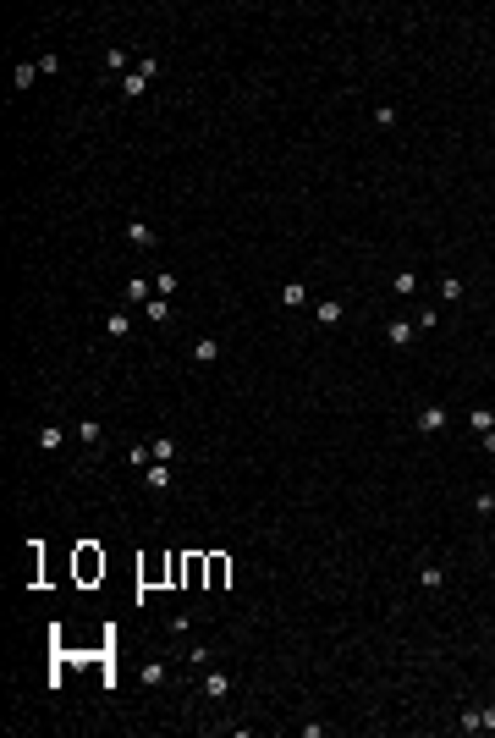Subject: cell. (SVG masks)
Wrapping results in <instances>:
<instances>
[{
  "label": "cell",
  "instance_id": "1",
  "mask_svg": "<svg viewBox=\"0 0 495 738\" xmlns=\"http://www.w3.org/2000/svg\"><path fill=\"white\" fill-rule=\"evenodd\" d=\"M457 728L462 733H495V705H468L462 716H457Z\"/></svg>",
  "mask_w": 495,
  "mask_h": 738
},
{
  "label": "cell",
  "instance_id": "2",
  "mask_svg": "<svg viewBox=\"0 0 495 738\" xmlns=\"http://www.w3.org/2000/svg\"><path fill=\"white\" fill-rule=\"evenodd\" d=\"M154 72H160V61H149V56H143L138 67L127 72V83H121V94H127V99H138V94H143V83H149Z\"/></svg>",
  "mask_w": 495,
  "mask_h": 738
},
{
  "label": "cell",
  "instance_id": "3",
  "mask_svg": "<svg viewBox=\"0 0 495 738\" xmlns=\"http://www.w3.org/2000/svg\"><path fill=\"white\" fill-rule=\"evenodd\" d=\"M226 579H231V562H226L220 551H210V557H204V584H210V590H220Z\"/></svg>",
  "mask_w": 495,
  "mask_h": 738
},
{
  "label": "cell",
  "instance_id": "4",
  "mask_svg": "<svg viewBox=\"0 0 495 738\" xmlns=\"http://www.w3.org/2000/svg\"><path fill=\"white\" fill-rule=\"evenodd\" d=\"M105 336H110V342H127V336H133V314H127V309L105 314Z\"/></svg>",
  "mask_w": 495,
  "mask_h": 738
},
{
  "label": "cell",
  "instance_id": "5",
  "mask_svg": "<svg viewBox=\"0 0 495 738\" xmlns=\"http://www.w3.org/2000/svg\"><path fill=\"white\" fill-rule=\"evenodd\" d=\"M385 342H391V347H413V342H419V325H408V320H391V325H385Z\"/></svg>",
  "mask_w": 495,
  "mask_h": 738
},
{
  "label": "cell",
  "instance_id": "6",
  "mask_svg": "<svg viewBox=\"0 0 495 738\" xmlns=\"http://www.w3.org/2000/svg\"><path fill=\"white\" fill-rule=\"evenodd\" d=\"M99 573H105V557H99L94 546H83V551H77V579H99Z\"/></svg>",
  "mask_w": 495,
  "mask_h": 738
},
{
  "label": "cell",
  "instance_id": "7",
  "mask_svg": "<svg viewBox=\"0 0 495 738\" xmlns=\"http://www.w3.org/2000/svg\"><path fill=\"white\" fill-rule=\"evenodd\" d=\"M127 243H133V248H143V254H149V248H160V237H154V226H149V221H127Z\"/></svg>",
  "mask_w": 495,
  "mask_h": 738
},
{
  "label": "cell",
  "instance_id": "8",
  "mask_svg": "<svg viewBox=\"0 0 495 738\" xmlns=\"http://www.w3.org/2000/svg\"><path fill=\"white\" fill-rule=\"evenodd\" d=\"M424 436H435V430H446V408L440 402H429V408H419V419H413Z\"/></svg>",
  "mask_w": 495,
  "mask_h": 738
},
{
  "label": "cell",
  "instance_id": "9",
  "mask_svg": "<svg viewBox=\"0 0 495 738\" xmlns=\"http://www.w3.org/2000/svg\"><path fill=\"white\" fill-rule=\"evenodd\" d=\"M199 689H204V700H226V694H231V678H226V672H204Z\"/></svg>",
  "mask_w": 495,
  "mask_h": 738
},
{
  "label": "cell",
  "instance_id": "10",
  "mask_svg": "<svg viewBox=\"0 0 495 738\" xmlns=\"http://www.w3.org/2000/svg\"><path fill=\"white\" fill-rule=\"evenodd\" d=\"M143 485H149V491H165V485H171V463H149V468H143Z\"/></svg>",
  "mask_w": 495,
  "mask_h": 738
},
{
  "label": "cell",
  "instance_id": "11",
  "mask_svg": "<svg viewBox=\"0 0 495 738\" xmlns=\"http://www.w3.org/2000/svg\"><path fill=\"white\" fill-rule=\"evenodd\" d=\"M182 584H187V590H199V584H204V557H199V551L182 562Z\"/></svg>",
  "mask_w": 495,
  "mask_h": 738
},
{
  "label": "cell",
  "instance_id": "12",
  "mask_svg": "<svg viewBox=\"0 0 495 738\" xmlns=\"http://www.w3.org/2000/svg\"><path fill=\"white\" fill-rule=\"evenodd\" d=\"M121 297H127L133 309H143V303L154 297V281H143V276H138V281H127V293H121Z\"/></svg>",
  "mask_w": 495,
  "mask_h": 738
},
{
  "label": "cell",
  "instance_id": "13",
  "mask_svg": "<svg viewBox=\"0 0 495 738\" xmlns=\"http://www.w3.org/2000/svg\"><path fill=\"white\" fill-rule=\"evenodd\" d=\"M193 359H199V364H215V359H220V336H199V342H193Z\"/></svg>",
  "mask_w": 495,
  "mask_h": 738
},
{
  "label": "cell",
  "instance_id": "14",
  "mask_svg": "<svg viewBox=\"0 0 495 738\" xmlns=\"http://www.w3.org/2000/svg\"><path fill=\"white\" fill-rule=\"evenodd\" d=\"M143 320H154V325H165V320H171V303H165V297L154 293V297H149V303H143Z\"/></svg>",
  "mask_w": 495,
  "mask_h": 738
},
{
  "label": "cell",
  "instance_id": "15",
  "mask_svg": "<svg viewBox=\"0 0 495 738\" xmlns=\"http://www.w3.org/2000/svg\"><path fill=\"white\" fill-rule=\"evenodd\" d=\"M281 303H286V309H303V303H308V287H303V281H286V287H281Z\"/></svg>",
  "mask_w": 495,
  "mask_h": 738
},
{
  "label": "cell",
  "instance_id": "16",
  "mask_svg": "<svg viewBox=\"0 0 495 738\" xmlns=\"http://www.w3.org/2000/svg\"><path fill=\"white\" fill-rule=\"evenodd\" d=\"M342 314H347V303H336V297L319 303V325H342Z\"/></svg>",
  "mask_w": 495,
  "mask_h": 738
},
{
  "label": "cell",
  "instance_id": "17",
  "mask_svg": "<svg viewBox=\"0 0 495 738\" xmlns=\"http://www.w3.org/2000/svg\"><path fill=\"white\" fill-rule=\"evenodd\" d=\"M391 293H396V297H413V293H419V276H413V270L391 276Z\"/></svg>",
  "mask_w": 495,
  "mask_h": 738
},
{
  "label": "cell",
  "instance_id": "18",
  "mask_svg": "<svg viewBox=\"0 0 495 738\" xmlns=\"http://www.w3.org/2000/svg\"><path fill=\"white\" fill-rule=\"evenodd\" d=\"M468 425H473V436H485V430H495V413L490 408H468Z\"/></svg>",
  "mask_w": 495,
  "mask_h": 738
},
{
  "label": "cell",
  "instance_id": "19",
  "mask_svg": "<svg viewBox=\"0 0 495 738\" xmlns=\"http://www.w3.org/2000/svg\"><path fill=\"white\" fill-rule=\"evenodd\" d=\"M33 77H39V61H22V67L11 72V88H33Z\"/></svg>",
  "mask_w": 495,
  "mask_h": 738
},
{
  "label": "cell",
  "instance_id": "20",
  "mask_svg": "<svg viewBox=\"0 0 495 738\" xmlns=\"http://www.w3.org/2000/svg\"><path fill=\"white\" fill-rule=\"evenodd\" d=\"M419 584H424V590H440V584H446V568H440V562H424V573H419Z\"/></svg>",
  "mask_w": 495,
  "mask_h": 738
},
{
  "label": "cell",
  "instance_id": "21",
  "mask_svg": "<svg viewBox=\"0 0 495 738\" xmlns=\"http://www.w3.org/2000/svg\"><path fill=\"white\" fill-rule=\"evenodd\" d=\"M77 441H83V446H99V441H105V430H99L94 419H83V425H77Z\"/></svg>",
  "mask_w": 495,
  "mask_h": 738
},
{
  "label": "cell",
  "instance_id": "22",
  "mask_svg": "<svg viewBox=\"0 0 495 738\" xmlns=\"http://www.w3.org/2000/svg\"><path fill=\"white\" fill-rule=\"evenodd\" d=\"M462 293H468V281H457V276H446V281H440V303H457Z\"/></svg>",
  "mask_w": 495,
  "mask_h": 738
},
{
  "label": "cell",
  "instance_id": "23",
  "mask_svg": "<svg viewBox=\"0 0 495 738\" xmlns=\"http://www.w3.org/2000/svg\"><path fill=\"white\" fill-rule=\"evenodd\" d=\"M149 452H154V463H171V457H176V441L160 436V441H149Z\"/></svg>",
  "mask_w": 495,
  "mask_h": 738
},
{
  "label": "cell",
  "instance_id": "24",
  "mask_svg": "<svg viewBox=\"0 0 495 738\" xmlns=\"http://www.w3.org/2000/svg\"><path fill=\"white\" fill-rule=\"evenodd\" d=\"M105 67H110V72H127V67H138V61H133L127 50H105Z\"/></svg>",
  "mask_w": 495,
  "mask_h": 738
},
{
  "label": "cell",
  "instance_id": "25",
  "mask_svg": "<svg viewBox=\"0 0 495 738\" xmlns=\"http://www.w3.org/2000/svg\"><path fill=\"white\" fill-rule=\"evenodd\" d=\"M154 293L171 297V293H176V276H171V270H160V276H154Z\"/></svg>",
  "mask_w": 495,
  "mask_h": 738
},
{
  "label": "cell",
  "instance_id": "26",
  "mask_svg": "<svg viewBox=\"0 0 495 738\" xmlns=\"http://www.w3.org/2000/svg\"><path fill=\"white\" fill-rule=\"evenodd\" d=\"M39 446H44V452H56V446H61V430H56V425H44V430H39Z\"/></svg>",
  "mask_w": 495,
  "mask_h": 738
},
{
  "label": "cell",
  "instance_id": "27",
  "mask_svg": "<svg viewBox=\"0 0 495 738\" xmlns=\"http://www.w3.org/2000/svg\"><path fill=\"white\" fill-rule=\"evenodd\" d=\"M473 513H485V518H495V496H490V491H479V496H473Z\"/></svg>",
  "mask_w": 495,
  "mask_h": 738
},
{
  "label": "cell",
  "instance_id": "28",
  "mask_svg": "<svg viewBox=\"0 0 495 738\" xmlns=\"http://www.w3.org/2000/svg\"><path fill=\"white\" fill-rule=\"evenodd\" d=\"M143 683H165V662H149V666H143Z\"/></svg>",
  "mask_w": 495,
  "mask_h": 738
},
{
  "label": "cell",
  "instance_id": "29",
  "mask_svg": "<svg viewBox=\"0 0 495 738\" xmlns=\"http://www.w3.org/2000/svg\"><path fill=\"white\" fill-rule=\"evenodd\" d=\"M413 325H419V336H424V331H435V325H440V314H435V309H424V314H419Z\"/></svg>",
  "mask_w": 495,
  "mask_h": 738
},
{
  "label": "cell",
  "instance_id": "30",
  "mask_svg": "<svg viewBox=\"0 0 495 738\" xmlns=\"http://www.w3.org/2000/svg\"><path fill=\"white\" fill-rule=\"evenodd\" d=\"M187 666H210V645H193L187 650Z\"/></svg>",
  "mask_w": 495,
  "mask_h": 738
},
{
  "label": "cell",
  "instance_id": "31",
  "mask_svg": "<svg viewBox=\"0 0 495 738\" xmlns=\"http://www.w3.org/2000/svg\"><path fill=\"white\" fill-rule=\"evenodd\" d=\"M479 441H485V457H495V430H485Z\"/></svg>",
  "mask_w": 495,
  "mask_h": 738
}]
</instances>
